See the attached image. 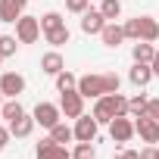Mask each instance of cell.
<instances>
[{"label":"cell","mask_w":159,"mask_h":159,"mask_svg":"<svg viewBox=\"0 0 159 159\" xmlns=\"http://www.w3.org/2000/svg\"><path fill=\"white\" fill-rule=\"evenodd\" d=\"M122 81H119V75L116 72H91V75H81L78 78V94H81L84 100H97L103 94H119Z\"/></svg>","instance_id":"6da1fadb"},{"label":"cell","mask_w":159,"mask_h":159,"mask_svg":"<svg viewBox=\"0 0 159 159\" xmlns=\"http://www.w3.org/2000/svg\"><path fill=\"white\" fill-rule=\"evenodd\" d=\"M91 116L100 125H109L116 116H128V97H122V94H103V97H97Z\"/></svg>","instance_id":"7a4b0ae2"},{"label":"cell","mask_w":159,"mask_h":159,"mask_svg":"<svg viewBox=\"0 0 159 159\" xmlns=\"http://www.w3.org/2000/svg\"><path fill=\"white\" fill-rule=\"evenodd\" d=\"M16 38L19 44H34L41 38V19L38 16H19L16 22Z\"/></svg>","instance_id":"3957f363"},{"label":"cell","mask_w":159,"mask_h":159,"mask_svg":"<svg viewBox=\"0 0 159 159\" xmlns=\"http://www.w3.org/2000/svg\"><path fill=\"white\" fill-rule=\"evenodd\" d=\"M59 109H62L66 119L84 116V97L78 94V88H75V91H62V97H59Z\"/></svg>","instance_id":"277c9868"},{"label":"cell","mask_w":159,"mask_h":159,"mask_svg":"<svg viewBox=\"0 0 159 159\" xmlns=\"http://www.w3.org/2000/svg\"><path fill=\"white\" fill-rule=\"evenodd\" d=\"M31 116H34V122H38L41 128H47V131H50L53 125H59V119H62V109H59L56 103H38Z\"/></svg>","instance_id":"5b68a950"},{"label":"cell","mask_w":159,"mask_h":159,"mask_svg":"<svg viewBox=\"0 0 159 159\" xmlns=\"http://www.w3.org/2000/svg\"><path fill=\"white\" fill-rule=\"evenodd\" d=\"M134 134H137V131H134L131 116H116V119L109 122V137H112L116 143H128Z\"/></svg>","instance_id":"8992f818"},{"label":"cell","mask_w":159,"mask_h":159,"mask_svg":"<svg viewBox=\"0 0 159 159\" xmlns=\"http://www.w3.org/2000/svg\"><path fill=\"white\" fill-rule=\"evenodd\" d=\"M134 131H137V137L143 140V143H159V122L153 119V116H137L134 119Z\"/></svg>","instance_id":"52a82bcc"},{"label":"cell","mask_w":159,"mask_h":159,"mask_svg":"<svg viewBox=\"0 0 159 159\" xmlns=\"http://www.w3.org/2000/svg\"><path fill=\"white\" fill-rule=\"evenodd\" d=\"M34 159H72V153H69V147H66V143H56L53 137H47V140H41V143H38Z\"/></svg>","instance_id":"ba28073f"},{"label":"cell","mask_w":159,"mask_h":159,"mask_svg":"<svg viewBox=\"0 0 159 159\" xmlns=\"http://www.w3.org/2000/svg\"><path fill=\"white\" fill-rule=\"evenodd\" d=\"M97 131H100V122L94 116H78L75 119V140H97Z\"/></svg>","instance_id":"9c48e42d"},{"label":"cell","mask_w":159,"mask_h":159,"mask_svg":"<svg viewBox=\"0 0 159 159\" xmlns=\"http://www.w3.org/2000/svg\"><path fill=\"white\" fill-rule=\"evenodd\" d=\"M103 28H106V16L100 13V7H97V10L88 7V10L81 13V31H84V34H100Z\"/></svg>","instance_id":"30bf717a"},{"label":"cell","mask_w":159,"mask_h":159,"mask_svg":"<svg viewBox=\"0 0 159 159\" xmlns=\"http://www.w3.org/2000/svg\"><path fill=\"white\" fill-rule=\"evenodd\" d=\"M0 91H3L7 100H10V97H19V94L25 91V78H22L19 72H3V75H0Z\"/></svg>","instance_id":"8fae6325"},{"label":"cell","mask_w":159,"mask_h":159,"mask_svg":"<svg viewBox=\"0 0 159 159\" xmlns=\"http://www.w3.org/2000/svg\"><path fill=\"white\" fill-rule=\"evenodd\" d=\"M25 3L28 0H0V22H19V16H25Z\"/></svg>","instance_id":"7c38bea8"},{"label":"cell","mask_w":159,"mask_h":159,"mask_svg":"<svg viewBox=\"0 0 159 159\" xmlns=\"http://www.w3.org/2000/svg\"><path fill=\"white\" fill-rule=\"evenodd\" d=\"M128 81H131L134 88H147V84L153 81V66H150V62H134L131 72H128Z\"/></svg>","instance_id":"4fadbf2b"},{"label":"cell","mask_w":159,"mask_h":159,"mask_svg":"<svg viewBox=\"0 0 159 159\" xmlns=\"http://www.w3.org/2000/svg\"><path fill=\"white\" fill-rule=\"evenodd\" d=\"M62 69H66V59L59 56V50H50V53L41 56V72H44V75H53V78H56Z\"/></svg>","instance_id":"5bb4252c"},{"label":"cell","mask_w":159,"mask_h":159,"mask_svg":"<svg viewBox=\"0 0 159 159\" xmlns=\"http://www.w3.org/2000/svg\"><path fill=\"white\" fill-rule=\"evenodd\" d=\"M137 25H140V41H150V44L159 41V22L153 16H137Z\"/></svg>","instance_id":"9a60e30c"},{"label":"cell","mask_w":159,"mask_h":159,"mask_svg":"<svg viewBox=\"0 0 159 159\" xmlns=\"http://www.w3.org/2000/svg\"><path fill=\"white\" fill-rule=\"evenodd\" d=\"M100 41H103L106 47H119V44H122V41H128V38H125V28H122V25L106 22V28L100 31Z\"/></svg>","instance_id":"2e32d148"},{"label":"cell","mask_w":159,"mask_h":159,"mask_svg":"<svg viewBox=\"0 0 159 159\" xmlns=\"http://www.w3.org/2000/svg\"><path fill=\"white\" fill-rule=\"evenodd\" d=\"M34 125H38L34 116H19V119L10 122V134H13V137H28V134L34 131Z\"/></svg>","instance_id":"e0dca14e"},{"label":"cell","mask_w":159,"mask_h":159,"mask_svg":"<svg viewBox=\"0 0 159 159\" xmlns=\"http://www.w3.org/2000/svg\"><path fill=\"white\" fill-rule=\"evenodd\" d=\"M19 116H25V109H22L19 97H10V100H3V106H0V119L13 122V119H19Z\"/></svg>","instance_id":"ac0fdd59"},{"label":"cell","mask_w":159,"mask_h":159,"mask_svg":"<svg viewBox=\"0 0 159 159\" xmlns=\"http://www.w3.org/2000/svg\"><path fill=\"white\" fill-rule=\"evenodd\" d=\"M131 56H134V62H153L156 47H153L150 41H137V44H134V50H131Z\"/></svg>","instance_id":"d6986e66"},{"label":"cell","mask_w":159,"mask_h":159,"mask_svg":"<svg viewBox=\"0 0 159 159\" xmlns=\"http://www.w3.org/2000/svg\"><path fill=\"white\" fill-rule=\"evenodd\" d=\"M44 38H47V44L62 47V44H69V41H72V31H69L66 25H59V28H53V31H44Z\"/></svg>","instance_id":"ffe728a7"},{"label":"cell","mask_w":159,"mask_h":159,"mask_svg":"<svg viewBox=\"0 0 159 159\" xmlns=\"http://www.w3.org/2000/svg\"><path fill=\"white\" fill-rule=\"evenodd\" d=\"M50 137H53L56 143H69V140H75V128H69L66 122H59V125L50 128Z\"/></svg>","instance_id":"44dd1931"},{"label":"cell","mask_w":159,"mask_h":159,"mask_svg":"<svg viewBox=\"0 0 159 159\" xmlns=\"http://www.w3.org/2000/svg\"><path fill=\"white\" fill-rule=\"evenodd\" d=\"M75 88H78V78H75L69 69H62V72L56 75V91L62 94V91H75Z\"/></svg>","instance_id":"7402d4cb"},{"label":"cell","mask_w":159,"mask_h":159,"mask_svg":"<svg viewBox=\"0 0 159 159\" xmlns=\"http://www.w3.org/2000/svg\"><path fill=\"white\" fill-rule=\"evenodd\" d=\"M100 13L106 16V22H116L122 16V0H103L100 3Z\"/></svg>","instance_id":"603a6c76"},{"label":"cell","mask_w":159,"mask_h":159,"mask_svg":"<svg viewBox=\"0 0 159 159\" xmlns=\"http://www.w3.org/2000/svg\"><path fill=\"white\" fill-rule=\"evenodd\" d=\"M59 25H66V19H62L56 10H50V13L41 16V31H53V28H59Z\"/></svg>","instance_id":"cb8c5ba5"},{"label":"cell","mask_w":159,"mask_h":159,"mask_svg":"<svg viewBox=\"0 0 159 159\" xmlns=\"http://www.w3.org/2000/svg\"><path fill=\"white\" fill-rule=\"evenodd\" d=\"M147 103H150V97H147V94L131 97V100H128V116H134V119H137V116H143V112H147Z\"/></svg>","instance_id":"d4e9b609"},{"label":"cell","mask_w":159,"mask_h":159,"mask_svg":"<svg viewBox=\"0 0 159 159\" xmlns=\"http://www.w3.org/2000/svg\"><path fill=\"white\" fill-rule=\"evenodd\" d=\"M16 47H19V38L16 34H0V56H13L16 53Z\"/></svg>","instance_id":"484cf974"},{"label":"cell","mask_w":159,"mask_h":159,"mask_svg":"<svg viewBox=\"0 0 159 159\" xmlns=\"http://www.w3.org/2000/svg\"><path fill=\"white\" fill-rule=\"evenodd\" d=\"M72 156H78V159H94V143H91V140H78L75 150H72Z\"/></svg>","instance_id":"4316f807"},{"label":"cell","mask_w":159,"mask_h":159,"mask_svg":"<svg viewBox=\"0 0 159 159\" xmlns=\"http://www.w3.org/2000/svg\"><path fill=\"white\" fill-rule=\"evenodd\" d=\"M122 28H125V38H128V41H140V25H137V16H134V19H128Z\"/></svg>","instance_id":"83f0119b"},{"label":"cell","mask_w":159,"mask_h":159,"mask_svg":"<svg viewBox=\"0 0 159 159\" xmlns=\"http://www.w3.org/2000/svg\"><path fill=\"white\" fill-rule=\"evenodd\" d=\"M88 7H91V0H66V10H69V13H75V16H81Z\"/></svg>","instance_id":"f1b7e54d"},{"label":"cell","mask_w":159,"mask_h":159,"mask_svg":"<svg viewBox=\"0 0 159 159\" xmlns=\"http://www.w3.org/2000/svg\"><path fill=\"white\" fill-rule=\"evenodd\" d=\"M147 116H153V119L159 122V97H153V100L147 103Z\"/></svg>","instance_id":"f546056e"},{"label":"cell","mask_w":159,"mask_h":159,"mask_svg":"<svg viewBox=\"0 0 159 159\" xmlns=\"http://www.w3.org/2000/svg\"><path fill=\"white\" fill-rule=\"evenodd\" d=\"M140 159H159V147H147V150H140Z\"/></svg>","instance_id":"4dcf8cb0"},{"label":"cell","mask_w":159,"mask_h":159,"mask_svg":"<svg viewBox=\"0 0 159 159\" xmlns=\"http://www.w3.org/2000/svg\"><path fill=\"white\" fill-rule=\"evenodd\" d=\"M10 137H13V134H10V128H3V125H0V153H3V147L10 143Z\"/></svg>","instance_id":"1f68e13d"},{"label":"cell","mask_w":159,"mask_h":159,"mask_svg":"<svg viewBox=\"0 0 159 159\" xmlns=\"http://www.w3.org/2000/svg\"><path fill=\"white\" fill-rule=\"evenodd\" d=\"M119 159H140V153H137V150H122Z\"/></svg>","instance_id":"d6a6232c"},{"label":"cell","mask_w":159,"mask_h":159,"mask_svg":"<svg viewBox=\"0 0 159 159\" xmlns=\"http://www.w3.org/2000/svg\"><path fill=\"white\" fill-rule=\"evenodd\" d=\"M150 66H153V75H159V50H156V56H153V62H150Z\"/></svg>","instance_id":"836d02e7"},{"label":"cell","mask_w":159,"mask_h":159,"mask_svg":"<svg viewBox=\"0 0 159 159\" xmlns=\"http://www.w3.org/2000/svg\"><path fill=\"white\" fill-rule=\"evenodd\" d=\"M3 100H7V97H3V91H0V106H3Z\"/></svg>","instance_id":"e575fe53"},{"label":"cell","mask_w":159,"mask_h":159,"mask_svg":"<svg viewBox=\"0 0 159 159\" xmlns=\"http://www.w3.org/2000/svg\"><path fill=\"white\" fill-rule=\"evenodd\" d=\"M0 66H3V56H0Z\"/></svg>","instance_id":"d590c367"},{"label":"cell","mask_w":159,"mask_h":159,"mask_svg":"<svg viewBox=\"0 0 159 159\" xmlns=\"http://www.w3.org/2000/svg\"><path fill=\"white\" fill-rule=\"evenodd\" d=\"M72 159H78V156H72Z\"/></svg>","instance_id":"8d00e7d4"}]
</instances>
